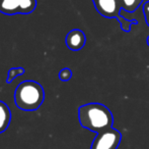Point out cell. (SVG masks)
<instances>
[{
    "mask_svg": "<svg viewBox=\"0 0 149 149\" xmlns=\"http://www.w3.org/2000/svg\"><path fill=\"white\" fill-rule=\"evenodd\" d=\"M121 140V132L114 128H110L96 134L90 149H118Z\"/></svg>",
    "mask_w": 149,
    "mask_h": 149,
    "instance_id": "obj_4",
    "label": "cell"
},
{
    "mask_svg": "<svg viewBox=\"0 0 149 149\" xmlns=\"http://www.w3.org/2000/svg\"><path fill=\"white\" fill-rule=\"evenodd\" d=\"M72 71L68 68H62V70L59 72V79L62 82H67L72 78Z\"/></svg>",
    "mask_w": 149,
    "mask_h": 149,
    "instance_id": "obj_11",
    "label": "cell"
},
{
    "mask_svg": "<svg viewBox=\"0 0 149 149\" xmlns=\"http://www.w3.org/2000/svg\"><path fill=\"white\" fill-rule=\"evenodd\" d=\"M24 73H26V70L24 68H11L8 71V77L6 79V83L10 84L15 78L24 75Z\"/></svg>",
    "mask_w": 149,
    "mask_h": 149,
    "instance_id": "obj_9",
    "label": "cell"
},
{
    "mask_svg": "<svg viewBox=\"0 0 149 149\" xmlns=\"http://www.w3.org/2000/svg\"><path fill=\"white\" fill-rule=\"evenodd\" d=\"M120 25H121V28L124 32H130L131 30V26L132 25H138V22L136 20H127L123 16H120V18H118Z\"/></svg>",
    "mask_w": 149,
    "mask_h": 149,
    "instance_id": "obj_10",
    "label": "cell"
},
{
    "mask_svg": "<svg viewBox=\"0 0 149 149\" xmlns=\"http://www.w3.org/2000/svg\"><path fill=\"white\" fill-rule=\"evenodd\" d=\"M37 7V0H0V12L6 16L30 14Z\"/></svg>",
    "mask_w": 149,
    "mask_h": 149,
    "instance_id": "obj_3",
    "label": "cell"
},
{
    "mask_svg": "<svg viewBox=\"0 0 149 149\" xmlns=\"http://www.w3.org/2000/svg\"><path fill=\"white\" fill-rule=\"evenodd\" d=\"M100 16L108 18H118L121 16V0H92Z\"/></svg>",
    "mask_w": 149,
    "mask_h": 149,
    "instance_id": "obj_5",
    "label": "cell"
},
{
    "mask_svg": "<svg viewBox=\"0 0 149 149\" xmlns=\"http://www.w3.org/2000/svg\"><path fill=\"white\" fill-rule=\"evenodd\" d=\"M13 97L15 105L19 109L24 112H36L45 100V90L38 82L26 80L16 87Z\"/></svg>",
    "mask_w": 149,
    "mask_h": 149,
    "instance_id": "obj_2",
    "label": "cell"
},
{
    "mask_svg": "<svg viewBox=\"0 0 149 149\" xmlns=\"http://www.w3.org/2000/svg\"><path fill=\"white\" fill-rule=\"evenodd\" d=\"M143 13H144V18H145L146 25L149 27V1L144 3V5H143Z\"/></svg>",
    "mask_w": 149,
    "mask_h": 149,
    "instance_id": "obj_12",
    "label": "cell"
},
{
    "mask_svg": "<svg viewBox=\"0 0 149 149\" xmlns=\"http://www.w3.org/2000/svg\"><path fill=\"white\" fill-rule=\"evenodd\" d=\"M143 0H121L122 9L128 12H133L140 6Z\"/></svg>",
    "mask_w": 149,
    "mask_h": 149,
    "instance_id": "obj_8",
    "label": "cell"
},
{
    "mask_svg": "<svg viewBox=\"0 0 149 149\" xmlns=\"http://www.w3.org/2000/svg\"><path fill=\"white\" fill-rule=\"evenodd\" d=\"M66 46L72 51H79L84 47L86 43V37L85 34L79 29H74L71 30L67 34L66 39H65Z\"/></svg>",
    "mask_w": 149,
    "mask_h": 149,
    "instance_id": "obj_6",
    "label": "cell"
},
{
    "mask_svg": "<svg viewBox=\"0 0 149 149\" xmlns=\"http://www.w3.org/2000/svg\"><path fill=\"white\" fill-rule=\"evenodd\" d=\"M146 42H147V45L149 46V36L147 37V39H146Z\"/></svg>",
    "mask_w": 149,
    "mask_h": 149,
    "instance_id": "obj_13",
    "label": "cell"
},
{
    "mask_svg": "<svg viewBox=\"0 0 149 149\" xmlns=\"http://www.w3.org/2000/svg\"><path fill=\"white\" fill-rule=\"evenodd\" d=\"M78 119L81 127L96 134L113 128L114 125V115L110 108L98 102L79 106Z\"/></svg>",
    "mask_w": 149,
    "mask_h": 149,
    "instance_id": "obj_1",
    "label": "cell"
},
{
    "mask_svg": "<svg viewBox=\"0 0 149 149\" xmlns=\"http://www.w3.org/2000/svg\"><path fill=\"white\" fill-rule=\"evenodd\" d=\"M11 121V112L5 102L0 100V134L8 129Z\"/></svg>",
    "mask_w": 149,
    "mask_h": 149,
    "instance_id": "obj_7",
    "label": "cell"
}]
</instances>
